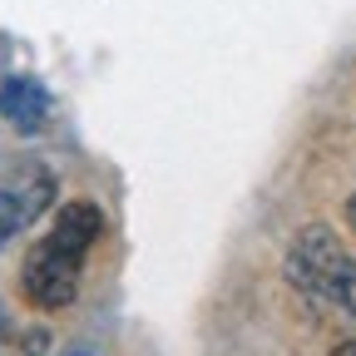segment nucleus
I'll list each match as a JSON object with an SVG mask.
<instances>
[{
	"mask_svg": "<svg viewBox=\"0 0 356 356\" xmlns=\"http://www.w3.org/2000/svg\"><path fill=\"white\" fill-rule=\"evenodd\" d=\"M104 233V213L95 203H65L55 208L50 228H44L25 262H20V292L30 307L40 312H60L74 302L79 292V277H84V262H89V248L99 243Z\"/></svg>",
	"mask_w": 356,
	"mask_h": 356,
	"instance_id": "nucleus-1",
	"label": "nucleus"
},
{
	"mask_svg": "<svg viewBox=\"0 0 356 356\" xmlns=\"http://www.w3.org/2000/svg\"><path fill=\"white\" fill-rule=\"evenodd\" d=\"M287 277L341 317H356V252L327 228V222H307L287 243Z\"/></svg>",
	"mask_w": 356,
	"mask_h": 356,
	"instance_id": "nucleus-2",
	"label": "nucleus"
},
{
	"mask_svg": "<svg viewBox=\"0 0 356 356\" xmlns=\"http://www.w3.org/2000/svg\"><path fill=\"white\" fill-rule=\"evenodd\" d=\"M0 119L15 124L20 134H40V124L50 119V95H44V84H35L30 74L0 79Z\"/></svg>",
	"mask_w": 356,
	"mask_h": 356,
	"instance_id": "nucleus-3",
	"label": "nucleus"
},
{
	"mask_svg": "<svg viewBox=\"0 0 356 356\" xmlns=\"http://www.w3.org/2000/svg\"><path fill=\"white\" fill-rule=\"evenodd\" d=\"M30 222V208H25V198L15 193V188H0V248H6L20 228Z\"/></svg>",
	"mask_w": 356,
	"mask_h": 356,
	"instance_id": "nucleus-4",
	"label": "nucleus"
},
{
	"mask_svg": "<svg viewBox=\"0 0 356 356\" xmlns=\"http://www.w3.org/2000/svg\"><path fill=\"white\" fill-rule=\"evenodd\" d=\"M44 346H50V332L44 327H20L15 337L0 341V356H44Z\"/></svg>",
	"mask_w": 356,
	"mask_h": 356,
	"instance_id": "nucleus-5",
	"label": "nucleus"
},
{
	"mask_svg": "<svg viewBox=\"0 0 356 356\" xmlns=\"http://www.w3.org/2000/svg\"><path fill=\"white\" fill-rule=\"evenodd\" d=\"M332 356H356V341H341V346H337Z\"/></svg>",
	"mask_w": 356,
	"mask_h": 356,
	"instance_id": "nucleus-6",
	"label": "nucleus"
},
{
	"mask_svg": "<svg viewBox=\"0 0 356 356\" xmlns=\"http://www.w3.org/2000/svg\"><path fill=\"white\" fill-rule=\"evenodd\" d=\"M346 218H351V228H356V193L346 198Z\"/></svg>",
	"mask_w": 356,
	"mask_h": 356,
	"instance_id": "nucleus-7",
	"label": "nucleus"
},
{
	"mask_svg": "<svg viewBox=\"0 0 356 356\" xmlns=\"http://www.w3.org/2000/svg\"><path fill=\"white\" fill-rule=\"evenodd\" d=\"M0 341H6V312H0Z\"/></svg>",
	"mask_w": 356,
	"mask_h": 356,
	"instance_id": "nucleus-8",
	"label": "nucleus"
},
{
	"mask_svg": "<svg viewBox=\"0 0 356 356\" xmlns=\"http://www.w3.org/2000/svg\"><path fill=\"white\" fill-rule=\"evenodd\" d=\"M74 356H84V351H74Z\"/></svg>",
	"mask_w": 356,
	"mask_h": 356,
	"instance_id": "nucleus-9",
	"label": "nucleus"
}]
</instances>
